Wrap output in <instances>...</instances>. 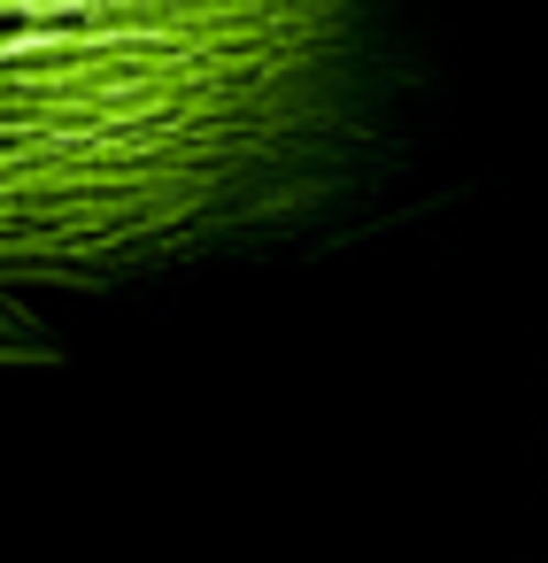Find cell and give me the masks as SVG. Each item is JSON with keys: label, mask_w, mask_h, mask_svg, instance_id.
<instances>
[{"label": "cell", "mask_w": 548, "mask_h": 563, "mask_svg": "<svg viewBox=\"0 0 548 563\" xmlns=\"http://www.w3.org/2000/svg\"><path fill=\"white\" fill-rule=\"evenodd\" d=\"M9 201L86 278L263 271L409 201L440 0H0Z\"/></svg>", "instance_id": "cell-1"}]
</instances>
